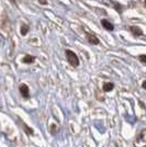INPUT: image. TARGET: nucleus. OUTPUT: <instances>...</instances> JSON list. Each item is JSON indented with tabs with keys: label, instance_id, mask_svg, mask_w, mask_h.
Here are the masks:
<instances>
[{
	"label": "nucleus",
	"instance_id": "f257e3e1",
	"mask_svg": "<svg viewBox=\"0 0 146 147\" xmlns=\"http://www.w3.org/2000/svg\"><path fill=\"white\" fill-rule=\"evenodd\" d=\"M65 55H66L67 61L73 66V67H78L79 66V58L76 55V53H74L70 49H66L65 51Z\"/></svg>",
	"mask_w": 146,
	"mask_h": 147
},
{
	"label": "nucleus",
	"instance_id": "f03ea898",
	"mask_svg": "<svg viewBox=\"0 0 146 147\" xmlns=\"http://www.w3.org/2000/svg\"><path fill=\"white\" fill-rule=\"evenodd\" d=\"M135 146L136 147H145L146 146V129H143L140 134H139V136L136 137Z\"/></svg>",
	"mask_w": 146,
	"mask_h": 147
},
{
	"label": "nucleus",
	"instance_id": "7ed1b4c3",
	"mask_svg": "<svg viewBox=\"0 0 146 147\" xmlns=\"http://www.w3.org/2000/svg\"><path fill=\"white\" fill-rule=\"evenodd\" d=\"M19 90H20V93H21V96L23 97L24 99H29L30 98V89H29V87L26 86L25 84H22V85H20L19 87Z\"/></svg>",
	"mask_w": 146,
	"mask_h": 147
},
{
	"label": "nucleus",
	"instance_id": "20e7f679",
	"mask_svg": "<svg viewBox=\"0 0 146 147\" xmlns=\"http://www.w3.org/2000/svg\"><path fill=\"white\" fill-rule=\"evenodd\" d=\"M130 31H131V33L133 34L134 36H141V35H143V31L139 26H130Z\"/></svg>",
	"mask_w": 146,
	"mask_h": 147
},
{
	"label": "nucleus",
	"instance_id": "39448f33",
	"mask_svg": "<svg viewBox=\"0 0 146 147\" xmlns=\"http://www.w3.org/2000/svg\"><path fill=\"white\" fill-rule=\"evenodd\" d=\"M87 40H88V42L92 45H98L99 44V40H98V37L95 35V34H89V33H87Z\"/></svg>",
	"mask_w": 146,
	"mask_h": 147
},
{
	"label": "nucleus",
	"instance_id": "423d86ee",
	"mask_svg": "<svg viewBox=\"0 0 146 147\" xmlns=\"http://www.w3.org/2000/svg\"><path fill=\"white\" fill-rule=\"evenodd\" d=\"M101 24H102V26H103L105 30H108V31H113V30H114V26H113V24H112L111 22H109L108 20H105V19L101 20Z\"/></svg>",
	"mask_w": 146,
	"mask_h": 147
},
{
	"label": "nucleus",
	"instance_id": "0eeeda50",
	"mask_svg": "<svg viewBox=\"0 0 146 147\" xmlns=\"http://www.w3.org/2000/svg\"><path fill=\"white\" fill-rule=\"evenodd\" d=\"M34 61H35V57L32 55H25L24 57H23V59H22V61H23L24 64H32Z\"/></svg>",
	"mask_w": 146,
	"mask_h": 147
},
{
	"label": "nucleus",
	"instance_id": "6e6552de",
	"mask_svg": "<svg viewBox=\"0 0 146 147\" xmlns=\"http://www.w3.org/2000/svg\"><path fill=\"white\" fill-rule=\"evenodd\" d=\"M102 88H103L104 92H109V91H111L113 88H114V85H113L112 82H104Z\"/></svg>",
	"mask_w": 146,
	"mask_h": 147
},
{
	"label": "nucleus",
	"instance_id": "1a4fd4ad",
	"mask_svg": "<svg viewBox=\"0 0 146 147\" xmlns=\"http://www.w3.org/2000/svg\"><path fill=\"white\" fill-rule=\"evenodd\" d=\"M20 32H21V35H26V33L29 32V26L26 24H22V26H21V30H20Z\"/></svg>",
	"mask_w": 146,
	"mask_h": 147
},
{
	"label": "nucleus",
	"instance_id": "9d476101",
	"mask_svg": "<svg viewBox=\"0 0 146 147\" xmlns=\"http://www.w3.org/2000/svg\"><path fill=\"white\" fill-rule=\"evenodd\" d=\"M23 129H24V131L26 132V134H29V135L33 134V129H29V126H28L26 124H24V123H23Z\"/></svg>",
	"mask_w": 146,
	"mask_h": 147
},
{
	"label": "nucleus",
	"instance_id": "9b49d317",
	"mask_svg": "<svg viewBox=\"0 0 146 147\" xmlns=\"http://www.w3.org/2000/svg\"><path fill=\"white\" fill-rule=\"evenodd\" d=\"M139 59H140V61L146 64V55H140L139 56Z\"/></svg>",
	"mask_w": 146,
	"mask_h": 147
},
{
	"label": "nucleus",
	"instance_id": "f8f14e48",
	"mask_svg": "<svg viewBox=\"0 0 146 147\" xmlns=\"http://www.w3.org/2000/svg\"><path fill=\"white\" fill-rule=\"evenodd\" d=\"M114 7H116V10L118 12H121V6H119L118 3H114Z\"/></svg>",
	"mask_w": 146,
	"mask_h": 147
},
{
	"label": "nucleus",
	"instance_id": "ddd939ff",
	"mask_svg": "<svg viewBox=\"0 0 146 147\" xmlns=\"http://www.w3.org/2000/svg\"><path fill=\"white\" fill-rule=\"evenodd\" d=\"M142 88H143V89H146V80L145 81H143V84H142Z\"/></svg>",
	"mask_w": 146,
	"mask_h": 147
},
{
	"label": "nucleus",
	"instance_id": "4468645a",
	"mask_svg": "<svg viewBox=\"0 0 146 147\" xmlns=\"http://www.w3.org/2000/svg\"><path fill=\"white\" fill-rule=\"evenodd\" d=\"M40 2H41V3H44V5H46V3H47L45 0H40Z\"/></svg>",
	"mask_w": 146,
	"mask_h": 147
},
{
	"label": "nucleus",
	"instance_id": "2eb2a0df",
	"mask_svg": "<svg viewBox=\"0 0 146 147\" xmlns=\"http://www.w3.org/2000/svg\"><path fill=\"white\" fill-rule=\"evenodd\" d=\"M145 5H146V0H145Z\"/></svg>",
	"mask_w": 146,
	"mask_h": 147
}]
</instances>
